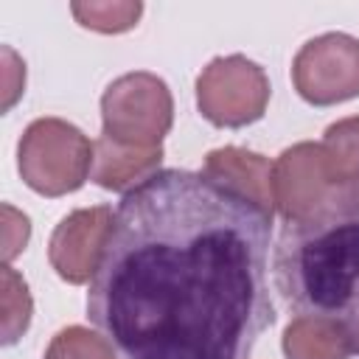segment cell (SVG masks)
I'll return each instance as SVG.
<instances>
[{"label":"cell","mask_w":359,"mask_h":359,"mask_svg":"<svg viewBox=\"0 0 359 359\" xmlns=\"http://www.w3.org/2000/svg\"><path fill=\"white\" fill-rule=\"evenodd\" d=\"M331 188L334 182L328 177L320 143H294L272 163V196L283 222L311 210Z\"/></svg>","instance_id":"8"},{"label":"cell","mask_w":359,"mask_h":359,"mask_svg":"<svg viewBox=\"0 0 359 359\" xmlns=\"http://www.w3.org/2000/svg\"><path fill=\"white\" fill-rule=\"evenodd\" d=\"M3 216H6V227H3V261L11 264L28 244V236H31V222L25 213L14 210L11 205H3Z\"/></svg>","instance_id":"16"},{"label":"cell","mask_w":359,"mask_h":359,"mask_svg":"<svg viewBox=\"0 0 359 359\" xmlns=\"http://www.w3.org/2000/svg\"><path fill=\"white\" fill-rule=\"evenodd\" d=\"M272 269L294 317L334 323L359 353V180L334 185L311 210L283 222Z\"/></svg>","instance_id":"2"},{"label":"cell","mask_w":359,"mask_h":359,"mask_svg":"<svg viewBox=\"0 0 359 359\" xmlns=\"http://www.w3.org/2000/svg\"><path fill=\"white\" fill-rule=\"evenodd\" d=\"M101 135L115 143L143 149L163 146L174 123L168 84L149 70L118 76L101 95Z\"/></svg>","instance_id":"4"},{"label":"cell","mask_w":359,"mask_h":359,"mask_svg":"<svg viewBox=\"0 0 359 359\" xmlns=\"http://www.w3.org/2000/svg\"><path fill=\"white\" fill-rule=\"evenodd\" d=\"M73 17L79 20V25L98 31V34H123L129 28L137 25L140 14H143V3L140 0H115V3H70Z\"/></svg>","instance_id":"13"},{"label":"cell","mask_w":359,"mask_h":359,"mask_svg":"<svg viewBox=\"0 0 359 359\" xmlns=\"http://www.w3.org/2000/svg\"><path fill=\"white\" fill-rule=\"evenodd\" d=\"M202 171L230 188H236L238 194L250 196L252 202H258L264 210L275 213V196H272V163L269 157L250 151V149H238V146H224V149H213L205 154V165Z\"/></svg>","instance_id":"9"},{"label":"cell","mask_w":359,"mask_h":359,"mask_svg":"<svg viewBox=\"0 0 359 359\" xmlns=\"http://www.w3.org/2000/svg\"><path fill=\"white\" fill-rule=\"evenodd\" d=\"M286 359H351L353 345L342 328L328 320L294 317L283 331Z\"/></svg>","instance_id":"11"},{"label":"cell","mask_w":359,"mask_h":359,"mask_svg":"<svg viewBox=\"0 0 359 359\" xmlns=\"http://www.w3.org/2000/svg\"><path fill=\"white\" fill-rule=\"evenodd\" d=\"M95 160V143L62 118H36L17 143V168L22 182L42 196L79 191Z\"/></svg>","instance_id":"3"},{"label":"cell","mask_w":359,"mask_h":359,"mask_svg":"<svg viewBox=\"0 0 359 359\" xmlns=\"http://www.w3.org/2000/svg\"><path fill=\"white\" fill-rule=\"evenodd\" d=\"M163 163V146L143 149V146H123L109 137L95 140V160L90 180L107 191H132L146 177L160 171Z\"/></svg>","instance_id":"10"},{"label":"cell","mask_w":359,"mask_h":359,"mask_svg":"<svg viewBox=\"0 0 359 359\" xmlns=\"http://www.w3.org/2000/svg\"><path fill=\"white\" fill-rule=\"evenodd\" d=\"M292 81L311 107H334L359 95V39L331 31L309 39L294 62Z\"/></svg>","instance_id":"6"},{"label":"cell","mask_w":359,"mask_h":359,"mask_svg":"<svg viewBox=\"0 0 359 359\" xmlns=\"http://www.w3.org/2000/svg\"><path fill=\"white\" fill-rule=\"evenodd\" d=\"M115 356L118 351L107 342V337L84 325L62 328L45 351V359H115Z\"/></svg>","instance_id":"15"},{"label":"cell","mask_w":359,"mask_h":359,"mask_svg":"<svg viewBox=\"0 0 359 359\" xmlns=\"http://www.w3.org/2000/svg\"><path fill=\"white\" fill-rule=\"evenodd\" d=\"M31 294L14 266H3V345H14L31 323Z\"/></svg>","instance_id":"14"},{"label":"cell","mask_w":359,"mask_h":359,"mask_svg":"<svg viewBox=\"0 0 359 359\" xmlns=\"http://www.w3.org/2000/svg\"><path fill=\"white\" fill-rule=\"evenodd\" d=\"M325 168L334 185L359 180V115L331 123L320 140Z\"/></svg>","instance_id":"12"},{"label":"cell","mask_w":359,"mask_h":359,"mask_svg":"<svg viewBox=\"0 0 359 359\" xmlns=\"http://www.w3.org/2000/svg\"><path fill=\"white\" fill-rule=\"evenodd\" d=\"M272 87L261 65L241 53L216 56L196 79V107L219 129H241L264 118Z\"/></svg>","instance_id":"5"},{"label":"cell","mask_w":359,"mask_h":359,"mask_svg":"<svg viewBox=\"0 0 359 359\" xmlns=\"http://www.w3.org/2000/svg\"><path fill=\"white\" fill-rule=\"evenodd\" d=\"M272 216L205 171H154L115 208L90 323L121 359H250L275 323Z\"/></svg>","instance_id":"1"},{"label":"cell","mask_w":359,"mask_h":359,"mask_svg":"<svg viewBox=\"0 0 359 359\" xmlns=\"http://www.w3.org/2000/svg\"><path fill=\"white\" fill-rule=\"evenodd\" d=\"M112 222H115L112 208L95 205V208H79L56 224L48 241V261L62 280L73 286L93 280Z\"/></svg>","instance_id":"7"}]
</instances>
